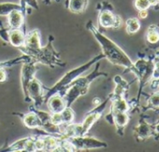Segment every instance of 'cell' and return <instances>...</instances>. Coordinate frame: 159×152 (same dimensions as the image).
Instances as JSON below:
<instances>
[{
    "mask_svg": "<svg viewBox=\"0 0 159 152\" xmlns=\"http://www.w3.org/2000/svg\"><path fill=\"white\" fill-rule=\"evenodd\" d=\"M113 80L116 86L113 92L110 94L111 98H118V97L126 98V93L129 89V84L120 75H116Z\"/></svg>",
    "mask_w": 159,
    "mask_h": 152,
    "instance_id": "obj_15",
    "label": "cell"
},
{
    "mask_svg": "<svg viewBox=\"0 0 159 152\" xmlns=\"http://www.w3.org/2000/svg\"><path fill=\"white\" fill-rule=\"evenodd\" d=\"M110 101H111V96L109 95V97L105 101L98 103L93 110H91L86 115L84 120L81 123L84 135H86L88 133L89 130L93 127V125L101 117V116H102V114H103V112H104V110H105V108H106V106Z\"/></svg>",
    "mask_w": 159,
    "mask_h": 152,
    "instance_id": "obj_8",
    "label": "cell"
},
{
    "mask_svg": "<svg viewBox=\"0 0 159 152\" xmlns=\"http://www.w3.org/2000/svg\"><path fill=\"white\" fill-rule=\"evenodd\" d=\"M86 28L93 34L95 39L101 46L102 54L106 59H108L111 64L115 66H120L126 69L127 70H130L134 63L120 46H118L110 38L102 34L91 21L87 23Z\"/></svg>",
    "mask_w": 159,
    "mask_h": 152,
    "instance_id": "obj_1",
    "label": "cell"
},
{
    "mask_svg": "<svg viewBox=\"0 0 159 152\" xmlns=\"http://www.w3.org/2000/svg\"><path fill=\"white\" fill-rule=\"evenodd\" d=\"M153 65H154L153 66V71H152L151 81H156L159 79V59L153 60Z\"/></svg>",
    "mask_w": 159,
    "mask_h": 152,
    "instance_id": "obj_31",
    "label": "cell"
},
{
    "mask_svg": "<svg viewBox=\"0 0 159 152\" xmlns=\"http://www.w3.org/2000/svg\"><path fill=\"white\" fill-rule=\"evenodd\" d=\"M147 41L151 44L159 42V29L155 25H151L147 30Z\"/></svg>",
    "mask_w": 159,
    "mask_h": 152,
    "instance_id": "obj_23",
    "label": "cell"
},
{
    "mask_svg": "<svg viewBox=\"0 0 159 152\" xmlns=\"http://www.w3.org/2000/svg\"><path fill=\"white\" fill-rule=\"evenodd\" d=\"M13 116H19L24 125L29 129L32 130H40L41 126H42V122L39 119V117L38 116V115L32 111H29L28 113H12Z\"/></svg>",
    "mask_w": 159,
    "mask_h": 152,
    "instance_id": "obj_12",
    "label": "cell"
},
{
    "mask_svg": "<svg viewBox=\"0 0 159 152\" xmlns=\"http://www.w3.org/2000/svg\"><path fill=\"white\" fill-rule=\"evenodd\" d=\"M133 132H134V136L137 139V141H139V142L144 141L147 138L153 136V134H154L153 125L149 124L144 119V117H141L139 124L134 128Z\"/></svg>",
    "mask_w": 159,
    "mask_h": 152,
    "instance_id": "obj_11",
    "label": "cell"
},
{
    "mask_svg": "<svg viewBox=\"0 0 159 152\" xmlns=\"http://www.w3.org/2000/svg\"><path fill=\"white\" fill-rule=\"evenodd\" d=\"M44 93L45 87L35 77L27 86L25 101L26 102H34L35 107L40 108L44 104Z\"/></svg>",
    "mask_w": 159,
    "mask_h": 152,
    "instance_id": "obj_5",
    "label": "cell"
},
{
    "mask_svg": "<svg viewBox=\"0 0 159 152\" xmlns=\"http://www.w3.org/2000/svg\"><path fill=\"white\" fill-rule=\"evenodd\" d=\"M8 79V73L6 71V69L0 68V83L5 82Z\"/></svg>",
    "mask_w": 159,
    "mask_h": 152,
    "instance_id": "obj_33",
    "label": "cell"
},
{
    "mask_svg": "<svg viewBox=\"0 0 159 152\" xmlns=\"http://www.w3.org/2000/svg\"><path fill=\"white\" fill-rule=\"evenodd\" d=\"M8 27L10 29L22 28L25 26V13L21 10H15L8 15Z\"/></svg>",
    "mask_w": 159,
    "mask_h": 152,
    "instance_id": "obj_14",
    "label": "cell"
},
{
    "mask_svg": "<svg viewBox=\"0 0 159 152\" xmlns=\"http://www.w3.org/2000/svg\"><path fill=\"white\" fill-rule=\"evenodd\" d=\"M46 104L50 113H61L66 107V103L63 96L59 94H54L50 97L46 102Z\"/></svg>",
    "mask_w": 159,
    "mask_h": 152,
    "instance_id": "obj_13",
    "label": "cell"
},
{
    "mask_svg": "<svg viewBox=\"0 0 159 152\" xmlns=\"http://www.w3.org/2000/svg\"><path fill=\"white\" fill-rule=\"evenodd\" d=\"M88 5V0H69L68 10L73 13L84 12Z\"/></svg>",
    "mask_w": 159,
    "mask_h": 152,
    "instance_id": "obj_19",
    "label": "cell"
},
{
    "mask_svg": "<svg viewBox=\"0 0 159 152\" xmlns=\"http://www.w3.org/2000/svg\"><path fill=\"white\" fill-rule=\"evenodd\" d=\"M32 59L28 56L23 54V55L19 56V57H14L11 58L10 60H5V61H1L0 62V68H4V69H9L11 68L13 66L19 65V64H24L25 62L31 61Z\"/></svg>",
    "mask_w": 159,
    "mask_h": 152,
    "instance_id": "obj_20",
    "label": "cell"
},
{
    "mask_svg": "<svg viewBox=\"0 0 159 152\" xmlns=\"http://www.w3.org/2000/svg\"><path fill=\"white\" fill-rule=\"evenodd\" d=\"M9 27H3L0 26V38H1L5 42H9Z\"/></svg>",
    "mask_w": 159,
    "mask_h": 152,
    "instance_id": "obj_32",
    "label": "cell"
},
{
    "mask_svg": "<svg viewBox=\"0 0 159 152\" xmlns=\"http://www.w3.org/2000/svg\"><path fill=\"white\" fill-rule=\"evenodd\" d=\"M151 5H156L157 3H159V0H149Z\"/></svg>",
    "mask_w": 159,
    "mask_h": 152,
    "instance_id": "obj_37",
    "label": "cell"
},
{
    "mask_svg": "<svg viewBox=\"0 0 159 152\" xmlns=\"http://www.w3.org/2000/svg\"><path fill=\"white\" fill-rule=\"evenodd\" d=\"M140 29V23L137 18H130L125 22V30L128 35H134Z\"/></svg>",
    "mask_w": 159,
    "mask_h": 152,
    "instance_id": "obj_22",
    "label": "cell"
},
{
    "mask_svg": "<svg viewBox=\"0 0 159 152\" xmlns=\"http://www.w3.org/2000/svg\"><path fill=\"white\" fill-rule=\"evenodd\" d=\"M105 58L104 55L101 53L98 55H96L95 57H93L91 60L87 61L86 63L79 66L75 69H72L71 70L67 71L63 77L52 88H45V93H44V103H46V102L48 101V99L50 97H52L54 94H59L62 95L63 92L65 91V89L76 79L79 76H81L84 72L87 71L94 64H96L97 62H99L101 59Z\"/></svg>",
    "mask_w": 159,
    "mask_h": 152,
    "instance_id": "obj_2",
    "label": "cell"
},
{
    "mask_svg": "<svg viewBox=\"0 0 159 152\" xmlns=\"http://www.w3.org/2000/svg\"><path fill=\"white\" fill-rule=\"evenodd\" d=\"M54 40V37L52 35L49 36L48 44L44 47H38L34 50L26 51L24 55H28L32 60L37 63H40L42 65L48 66L50 68L54 67H65L66 63L62 61L60 55L55 51L52 42Z\"/></svg>",
    "mask_w": 159,
    "mask_h": 152,
    "instance_id": "obj_3",
    "label": "cell"
},
{
    "mask_svg": "<svg viewBox=\"0 0 159 152\" xmlns=\"http://www.w3.org/2000/svg\"><path fill=\"white\" fill-rule=\"evenodd\" d=\"M15 10H21L24 12L22 5L16 4V3H11V2L0 3V16H7L10 12H11L12 11H15Z\"/></svg>",
    "mask_w": 159,
    "mask_h": 152,
    "instance_id": "obj_21",
    "label": "cell"
},
{
    "mask_svg": "<svg viewBox=\"0 0 159 152\" xmlns=\"http://www.w3.org/2000/svg\"><path fill=\"white\" fill-rule=\"evenodd\" d=\"M62 117H63V122L66 124H70L74 121L75 118V114L74 111L71 109V107L66 106L62 112H61Z\"/></svg>",
    "mask_w": 159,
    "mask_h": 152,
    "instance_id": "obj_26",
    "label": "cell"
},
{
    "mask_svg": "<svg viewBox=\"0 0 159 152\" xmlns=\"http://www.w3.org/2000/svg\"><path fill=\"white\" fill-rule=\"evenodd\" d=\"M22 2V8L24 10V12L25 11V6H28L34 10H39V3H38V0H21Z\"/></svg>",
    "mask_w": 159,
    "mask_h": 152,
    "instance_id": "obj_29",
    "label": "cell"
},
{
    "mask_svg": "<svg viewBox=\"0 0 159 152\" xmlns=\"http://www.w3.org/2000/svg\"><path fill=\"white\" fill-rule=\"evenodd\" d=\"M139 17L140 18V19H145V18H147V16H148V12H147V10H141V11H139Z\"/></svg>",
    "mask_w": 159,
    "mask_h": 152,
    "instance_id": "obj_35",
    "label": "cell"
},
{
    "mask_svg": "<svg viewBox=\"0 0 159 152\" xmlns=\"http://www.w3.org/2000/svg\"><path fill=\"white\" fill-rule=\"evenodd\" d=\"M27 140V137H25V138H22L14 143H12L11 145H8L6 148H3V149H0V151H10V152H21V151H24V146H25V141Z\"/></svg>",
    "mask_w": 159,
    "mask_h": 152,
    "instance_id": "obj_24",
    "label": "cell"
},
{
    "mask_svg": "<svg viewBox=\"0 0 159 152\" xmlns=\"http://www.w3.org/2000/svg\"><path fill=\"white\" fill-rule=\"evenodd\" d=\"M147 105L144 107V111L152 109V110H159V91L153 93L147 102Z\"/></svg>",
    "mask_w": 159,
    "mask_h": 152,
    "instance_id": "obj_25",
    "label": "cell"
},
{
    "mask_svg": "<svg viewBox=\"0 0 159 152\" xmlns=\"http://www.w3.org/2000/svg\"><path fill=\"white\" fill-rule=\"evenodd\" d=\"M99 68H100V65H99L98 62H97L96 63V67H95V69H94V70L92 72H90L86 76H82V75L79 76V77L76 78L71 84L77 86L80 89H81L83 94H84V96L86 95L88 93V91H89L91 84L96 79H98L99 77H108V74L106 72L99 71Z\"/></svg>",
    "mask_w": 159,
    "mask_h": 152,
    "instance_id": "obj_7",
    "label": "cell"
},
{
    "mask_svg": "<svg viewBox=\"0 0 159 152\" xmlns=\"http://www.w3.org/2000/svg\"><path fill=\"white\" fill-rule=\"evenodd\" d=\"M111 96V95H110ZM111 105L110 112H123L129 113L132 109L130 102L126 100L125 97H118V98H111Z\"/></svg>",
    "mask_w": 159,
    "mask_h": 152,
    "instance_id": "obj_16",
    "label": "cell"
},
{
    "mask_svg": "<svg viewBox=\"0 0 159 152\" xmlns=\"http://www.w3.org/2000/svg\"><path fill=\"white\" fill-rule=\"evenodd\" d=\"M150 82L152 83V87L154 86V87H158V88H159V79L156 81H150Z\"/></svg>",
    "mask_w": 159,
    "mask_h": 152,
    "instance_id": "obj_36",
    "label": "cell"
},
{
    "mask_svg": "<svg viewBox=\"0 0 159 152\" xmlns=\"http://www.w3.org/2000/svg\"><path fill=\"white\" fill-rule=\"evenodd\" d=\"M35 141H36L35 135H33V136H28V137H27V140L25 141V146H24V151H27V152H36Z\"/></svg>",
    "mask_w": 159,
    "mask_h": 152,
    "instance_id": "obj_27",
    "label": "cell"
},
{
    "mask_svg": "<svg viewBox=\"0 0 159 152\" xmlns=\"http://www.w3.org/2000/svg\"><path fill=\"white\" fill-rule=\"evenodd\" d=\"M153 60L152 59H145L143 57H141L140 59H139L137 62H135L132 66V68L130 69L129 71H132L139 79V93L141 92V89L143 88V87L146 85V83L151 81L152 75V71H153Z\"/></svg>",
    "mask_w": 159,
    "mask_h": 152,
    "instance_id": "obj_4",
    "label": "cell"
},
{
    "mask_svg": "<svg viewBox=\"0 0 159 152\" xmlns=\"http://www.w3.org/2000/svg\"><path fill=\"white\" fill-rule=\"evenodd\" d=\"M116 20V15L112 13L111 11L103 10L98 16V25L103 28H114Z\"/></svg>",
    "mask_w": 159,
    "mask_h": 152,
    "instance_id": "obj_17",
    "label": "cell"
},
{
    "mask_svg": "<svg viewBox=\"0 0 159 152\" xmlns=\"http://www.w3.org/2000/svg\"><path fill=\"white\" fill-rule=\"evenodd\" d=\"M71 145L74 146L76 151H83V150H91L97 148H104L108 146L106 142L98 140L95 137H90L87 135L84 136H75L67 139Z\"/></svg>",
    "mask_w": 159,
    "mask_h": 152,
    "instance_id": "obj_6",
    "label": "cell"
},
{
    "mask_svg": "<svg viewBox=\"0 0 159 152\" xmlns=\"http://www.w3.org/2000/svg\"><path fill=\"white\" fill-rule=\"evenodd\" d=\"M153 137L155 138V140H159V121L155 125H153Z\"/></svg>",
    "mask_w": 159,
    "mask_h": 152,
    "instance_id": "obj_34",
    "label": "cell"
},
{
    "mask_svg": "<svg viewBox=\"0 0 159 152\" xmlns=\"http://www.w3.org/2000/svg\"><path fill=\"white\" fill-rule=\"evenodd\" d=\"M135 7L138 11L148 10L151 7V3H150L149 0H136Z\"/></svg>",
    "mask_w": 159,
    "mask_h": 152,
    "instance_id": "obj_28",
    "label": "cell"
},
{
    "mask_svg": "<svg viewBox=\"0 0 159 152\" xmlns=\"http://www.w3.org/2000/svg\"><path fill=\"white\" fill-rule=\"evenodd\" d=\"M105 119L111 125H114L117 131V133L121 136L124 135V131L126 125L128 124L130 117L128 113L123 112H110Z\"/></svg>",
    "mask_w": 159,
    "mask_h": 152,
    "instance_id": "obj_10",
    "label": "cell"
},
{
    "mask_svg": "<svg viewBox=\"0 0 159 152\" xmlns=\"http://www.w3.org/2000/svg\"><path fill=\"white\" fill-rule=\"evenodd\" d=\"M37 64L38 63L34 60L22 64L23 66L21 69V84H22L24 96H25L26 94V88L28 84L32 81L33 78H35L36 72L39 69Z\"/></svg>",
    "mask_w": 159,
    "mask_h": 152,
    "instance_id": "obj_9",
    "label": "cell"
},
{
    "mask_svg": "<svg viewBox=\"0 0 159 152\" xmlns=\"http://www.w3.org/2000/svg\"><path fill=\"white\" fill-rule=\"evenodd\" d=\"M51 122L55 125L63 124V117L61 113H51Z\"/></svg>",
    "mask_w": 159,
    "mask_h": 152,
    "instance_id": "obj_30",
    "label": "cell"
},
{
    "mask_svg": "<svg viewBox=\"0 0 159 152\" xmlns=\"http://www.w3.org/2000/svg\"><path fill=\"white\" fill-rule=\"evenodd\" d=\"M25 39V32L22 28H13L9 30V42L11 45L20 48L24 45Z\"/></svg>",
    "mask_w": 159,
    "mask_h": 152,
    "instance_id": "obj_18",
    "label": "cell"
}]
</instances>
